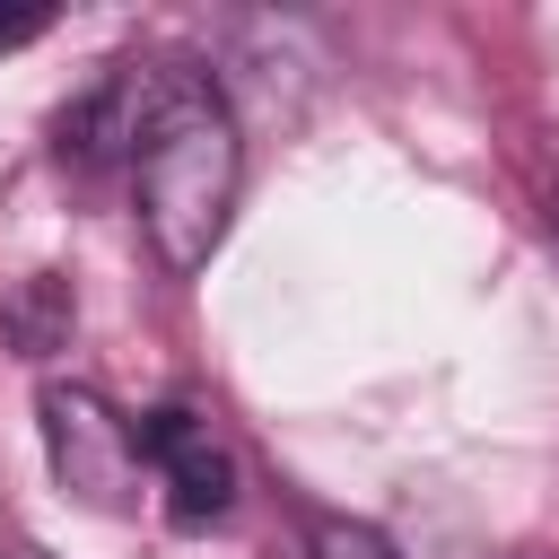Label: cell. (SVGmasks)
<instances>
[{"label":"cell","mask_w":559,"mask_h":559,"mask_svg":"<svg viewBox=\"0 0 559 559\" xmlns=\"http://www.w3.org/2000/svg\"><path fill=\"white\" fill-rule=\"evenodd\" d=\"M9 332H17V349H26V358H44V349L70 332V280L35 271V280H26V297L9 306Z\"/></svg>","instance_id":"cell-5"},{"label":"cell","mask_w":559,"mask_h":559,"mask_svg":"<svg viewBox=\"0 0 559 559\" xmlns=\"http://www.w3.org/2000/svg\"><path fill=\"white\" fill-rule=\"evenodd\" d=\"M314 559H393V542L358 515H314Z\"/></svg>","instance_id":"cell-6"},{"label":"cell","mask_w":559,"mask_h":559,"mask_svg":"<svg viewBox=\"0 0 559 559\" xmlns=\"http://www.w3.org/2000/svg\"><path fill=\"white\" fill-rule=\"evenodd\" d=\"M9 559H52V550H44V542H17V550H9Z\"/></svg>","instance_id":"cell-8"},{"label":"cell","mask_w":559,"mask_h":559,"mask_svg":"<svg viewBox=\"0 0 559 559\" xmlns=\"http://www.w3.org/2000/svg\"><path fill=\"white\" fill-rule=\"evenodd\" d=\"M52 26V9H0V52H17V44H35Z\"/></svg>","instance_id":"cell-7"},{"label":"cell","mask_w":559,"mask_h":559,"mask_svg":"<svg viewBox=\"0 0 559 559\" xmlns=\"http://www.w3.org/2000/svg\"><path fill=\"white\" fill-rule=\"evenodd\" d=\"M44 454H52V480L96 507V515H131L140 507V437L131 419L96 393V384H44Z\"/></svg>","instance_id":"cell-2"},{"label":"cell","mask_w":559,"mask_h":559,"mask_svg":"<svg viewBox=\"0 0 559 559\" xmlns=\"http://www.w3.org/2000/svg\"><path fill=\"white\" fill-rule=\"evenodd\" d=\"M131 183H140V227L157 245L166 271H201L227 236V210H236V183H245V140H236V114L227 96L175 61L166 79V105L148 114L140 131V157H131Z\"/></svg>","instance_id":"cell-1"},{"label":"cell","mask_w":559,"mask_h":559,"mask_svg":"<svg viewBox=\"0 0 559 559\" xmlns=\"http://www.w3.org/2000/svg\"><path fill=\"white\" fill-rule=\"evenodd\" d=\"M166 79H175V61H114L52 131H61V157L70 166H114V157H140V131H148V114L166 105Z\"/></svg>","instance_id":"cell-4"},{"label":"cell","mask_w":559,"mask_h":559,"mask_svg":"<svg viewBox=\"0 0 559 559\" xmlns=\"http://www.w3.org/2000/svg\"><path fill=\"white\" fill-rule=\"evenodd\" d=\"M140 463L166 480V524L175 533H210L227 507H236V454L210 437V419H192V411H148L140 428Z\"/></svg>","instance_id":"cell-3"}]
</instances>
